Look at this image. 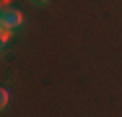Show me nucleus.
<instances>
[{
  "label": "nucleus",
  "instance_id": "nucleus-3",
  "mask_svg": "<svg viewBox=\"0 0 122 117\" xmlns=\"http://www.w3.org/2000/svg\"><path fill=\"white\" fill-rule=\"evenodd\" d=\"M29 3H34V5H47L49 0H29Z\"/></svg>",
  "mask_w": 122,
  "mask_h": 117
},
{
  "label": "nucleus",
  "instance_id": "nucleus-2",
  "mask_svg": "<svg viewBox=\"0 0 122 117\" xmlns=\"http://www.w3.org/2000/svg\"><path fill=\"white\" fill-rule=\"evenodd\" d=\"M8 99H10V96H8V89H3V86H0V112L8 107Z\"/></svg>",
  "mask_w": 122,
  "mask_h": 117
},
{
  "label": "nucleus",
  "instance_id": "nucleus-1",
  "mask_svg": "<svg viewBox=\"0 0 122 117\" xmlns=\"http://www.w3.org/2000/svg\"><path fill=\"white\" fill-rule=\"evenodd\" d=\"M21 23H24V13H21V11H16V8H10V5L0 13V26H3L8 34H10V31H16Z\"/></svg>",
  "mask_w": 122,
  "mask_h": 117
}]
</instances>
